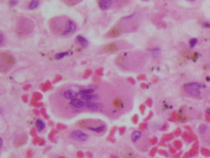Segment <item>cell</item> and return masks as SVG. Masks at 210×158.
I'll return each instance as SVG.
<instances>
[{
    "label": "cell",
    "mask_w": 210,
    "mask_h": 158,
    "mask_svg": "<svg viewBox=\"0 0 210 158\" xmlns=\"http://www.w3.org/2000/svg\"><path fill=\"white\" fill-rule=\"evenodd\" d=\"M150 53L152 54V57L160 58V56H161V50H160V48H152V50H150Z\"/></svg>",
    "instance_id": "cell-13"
},
{
    "label": "cell",
    "mask_w": 210,
    "mask_h": 158,
    "mask_svg": "<svg viewBox=\"0 0 210 158\" xmlns=\"http://www.w3.org/2000/svg\"><path fill=\"white\" fill-rule=\"evenodd\" d=\"M69 106H71L72 109H74V110L79 111V110L85 109V101L82 100L81 98H75V99H73V100L69 101Z\"/></svg>",
    "instance_id": "cell-3"
},
{
    "label": "cell",
    "mask_w": 210,
    "mask_h": 158,
    "mask_svg": "<svg viewBox=\"0 0 210 158\" xmlns=\"http://www.w3.org/2000/svg\"><path fill=\"white\" fill-rule=\"evenodd\" d=\"M98 5L102 10H106L108 8H110L112 5V2L111 0H100V2L98 3Z\"/></svg>",
    "instance_id": "cell-6"
},
{
    "label": "cell",
    "mask_w": 210,
    "mask_h": 158,
    "mask_svg": "<svg viewBox=\"0 0 210 158\" xmlns=\"http://www.w3.org/2000/svg\"><path fill=\"white\" fill-rule=\"evenodd\" d=\"M85 109L90 110V111H95V110H102L103 109V105L102 104H98V103H85Z\"/></svg>",
    "instance_id": "cell-5"
},
{
    "label": "cell",
    "mask_w": 210,
    "mask_h": 158,
    "mask_svg": "<svg viewBox=\"0 0 210 158\" xmlns=\"http://www.w3.org/2000/svg\"><path fill=\"white\" fill-rule=\"evenodd\" d=\"M45 127H46L45 122L41 120V118H37V120H36V129L39 130V131H43Z\"/></svg>",
    "instance_id": "cell-10"
},
{
    "label": "cell",
    "mask_w": 210,
    "mask_h": 158,
    "mask_svg": "<svg viewBox=\"0 0 210 158\" xmlns=\"http://www.w3.org/2000/svg\"><path fill=\"white\" fill-rule=\"evenodd\" d=\"M39 4H40L39 0H31V2L29 3V5H27V8L30 10H32V9H36L37 6H39Z\"/></svg>",
    "instance_id": "cell-12"
},
{
    "label": "cell",
    "mask_w": 210,
    "mask_h": 158,
    "mask_svg": "<svg viewBox=\"0 0 210 158\" xmlns=\"http://www.w3.org/2000/svg\"><path fill=\"white\" fill-rule=\"evenodd\" d=\"M67 56V52H62V53H58V54H56V59H62Z\"/></svg>",
    "instance_id": "cell-15"
},
{
    "label": "cell",
    "mask_w": 210,
    "mask_h": 158,
    "mask_svg": "<svg viewBox=\"0 0 210 158\" xmlns=\"http://www.w3.org/2000/svg\"><path fill=\"white\" fill-rule=\"evenodd\" d=\"M205 131H206V126H205V125H201V126H200V132L204 133Z\"/></svg>",
    "instance_id": "cell-16"
},
{
    "label": "cell",
    "mask_w": 210,
    "mask_h": 158,
    "mask_svg": "<svg viewBox=\"0 0 210 158\" xmlns=\"http://www.w3.org/2000/svg\"><path fill=\"white\" fill-rule=\"evenodd\" d=\"M0 146H2V148L4 147V141H3V138H0Z\"/></svg>",
    "instance_id": "cell-20"
},
{
    "label": "cell",
    "mask_w": 210,
    "mask_h": 158,
    "mask_svg": "<svg viewBox=\"0 0 210 158\" xmlns=\"http://www.w3.org/2000/svg\"><path fill=\"white\" fill-rule=\"evenodd\" d=\"M203 26L206 27V29H209V27H210V24H209V22H203Z\"/></svg>",
    "instance_id": "cell-18"
},
{
    "label": "cell",
    "mask_w": 210,
    "mask_h": 158,
    "mask_svg": "<svg viewBox=\"0 0 210 158\" xmlns=\"http://www.w3.org/2000/svg\"><path fill=\"white\" fill-rule=\"evenodd\" d=\"M141 137H142V133L141 131H133L131 133V141L132 142H139L141 140Z\"/></svg>",
    "instance_id": "cell-8"
},
{
    "label": "cell",
    "mask_w": 210,
    "mask_h": 158,
    "mask_svg": "<svg viewBox=\"0 0 210 158\" xmlns=\"http://www.w3.org/2000/svg\"><path fill=\"white\" fill-rule=\"evenodd\" d=\"M206 114H208V115H210V109H208V110H206Z\"/></svg>",
    "instance_id": "cell-21"
},
{
    "label": "cell",
    "mask_w": 210,
    "mask_h": 158,
    "mask_svg": "<svg viewBox=\"0 0 210 158\" xmlns=\"http://www.w3.org/2000/svg\"><path fill=\"white\" fill-rule=\"evenodd\" d=\"M0 43H2V45L4 43V35L3 33H0Z\"/></svg>",
    "instance_id": "cell-17"
},
{
    "label": "cell",
    "mask_w": 210,
    "mask_h": 158,
    "mask_svg": "<svg viewBox=\"0 0 210 158\" xmlns=\"http://www.w3.org/2000/svg\"><path fill=\"white\" fill-rule=\"evenodd\" d=\"M75 40H77V42L82 46V47H88V41L84 38V37H82V36H77L75 37Z\"/></svg>",
    "instance_id": "cell-9"
},
{
    "label": "cell",
    "mask_w": 210,
    "mask_h": 158,
    "mask_svg": "<svg viewBox=\"0 0 210 158\" xmlns=\"http://www.w3.org/2000/svg\"><path fill=\"white\" fill-rule=\"evenodd\" d=\"M17 4V2L15 0V2H9V5H11V6H14V5H16Z\"/></svg>",
    "instance_id": "cell-19"
},
{
    "label": "cell",
    "mask_w": 210,
    "mask_h": 158,
    "mask_svg": "<svg viewBox=\"0 0 210 158\" xmlns=\"http://www.w3.org/2000/svg\"><path fill=\"white\" fill-rule=\"evenodd\" d=\"M62 96H63L64 99H68V100L71 101V100H73V99L78 98V91H75V90H73V89H64V90L62 91Z\"/></svg>",
    "instance_id": "cell-4"
},
{
    "label": "cell",
    "mask_w": 210,
    "mask_h": 158,
    "mask_svg": "<svg viewBox=\"0 0 210 158\" xmlns=\"http://www.w3.org/2000/svg\"><path fill=\"white\" fill-rule=\"evenodd\" d=\"M69 137L72 138V140H74V141L84 142V141H87L88 138H89V135L85 133V132H83V131H81V130H74V131L71 132Z\"/></svg>",
    "instance_id": "cell-2"
},
{
    "label": "cell",
    "mask_w": 210,
    "mask_h": 158,
    "mask_svg": "<svg viewBox=\"0 0 210 158\" xmlns=\"http://www.w3.org/2000/svg\"><path fill=\"white\" fill-rule=\"evenodd\" d=\"M114 104H115L118 106V109H120V110L124 109V101H122V99H120V98H116L115 100H114Z\"/></svg>",
    "instance_id": "cell-11"
},
{
    "label": "cell",
    "mask_w": 210,
    "mask_h": 158,
    "mask_svg": "<svg viewBox=\"0 0 210 158\" xmlns=\"http://www.w3.org/2000/svg\"><path fill=\"white\" fill-rule=\"evenodd\" d=\"M197 43H198V40H197V38H192V40L189 41V47H190V48H194V47L197 46Z\"/></svg>",
    "instance_id": "cell-14"
},
{
    "label": "cell",
    "mask_w": 210,
    "mask_h": 158,
    "mask_svg": "<svg viewBox=\"0 0 210 158\" xmlns=\"http://www.w3.org/2000/svg\"><path fill=\"white\" fill-rule=\"evenodd\" d=\"M183 90L189 95V96H193V98H199L200 93H201V85L199 83H194V82H190L183 85Z\"/></svg>",
    "instance_id": "cell-1"
},
{
    "label": "cell",
    "mask_w": 210,
    "mask_h": 158,
    "mask_svg": "<svg viewBox=\"0 0 210 158\" xmlns=\"http://www.w3.org/2000/svg\"><path fill=\"white\" fill-rule=\"evenodd\" d=\"M105 125H98V126H90L89 127V130L90 131H93V132H95V133H102V132H104L105 131Z\"/></svg>",
    "instance_id": "cell-7"
}]
</instances>
